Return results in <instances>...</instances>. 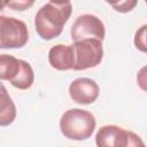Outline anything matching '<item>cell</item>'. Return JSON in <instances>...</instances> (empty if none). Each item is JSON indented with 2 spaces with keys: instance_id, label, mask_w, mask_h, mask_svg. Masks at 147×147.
<instances>
[{
  "instance_id": "obj_1",
  "label": "cell",
  "mask_w": 147,
  "mask_h": 147,
  "mask_svg": "<svg viewBox=\"0 0 147 147\" xmlns=\"http://www.w3.org/2000/svg\"><path fill=\"white\" fill-rule=\"evenodd\" d=\"M72 11L70 1H48L34 16V28L44 40H52L62 33L64 24Z\"/></svg>"
},
{
  "instance_id": "obj_2",
  "label": "cell",
  "mask_w": 147,
  "mask_h": 147,
  "mask_svg": "<svg viewBox=\"0 0 147 147\" xmlns=\"http://www.w3.org/2000/svg\"><path fill=\"white\" fill-rule=\"evenodd\" d=\"M96 126L94 115L85 109L74 108L67 110L60 119L61 133L70 140L88 139Z\"/></svg>"
},
{
  "instance_id": "obj_3",
  "label": "cell",
  "mask_w": 147,
  "mask_h": 147,
  "mask_svg": "<svg viewBox=\"0 0 147 147\" xmlns=\"http://www.w3.org/2000/svg\"><path fill=\"white\" fill-rule=\"evenodd\" d=\"M74 70H87L99 65L103 57L102 41L98 39H84L74 41Z\"/></svg>"
},
{
  "instance_id": "obj_4",
  "label": "cell",
  "mask_w": 147,
  "mask_h": 147,
  "mask_svg": "<svg viewBox=\"0 0 147 147\" xmlns=\"http://www.w3.org/2000/svg\"><path fill=\"white\" fill-rule=\"evenodd\" d=\"M28 40L29 31L23 21L0 15V48H22Z\"/></svg>"
},
{
  "instance_id": "obj_5",
  "label": "cell",
  "mask_w": 147,
  "mask_h": 147,
  "mask_svg": "<svg viewBox=\"0 0 147 147\" xmlns=\"http://www.w3.org/2000/svg\"><path fill=\"white\" fill-rule=\"evenodd\" d=\"M70 36L74 41L84 39H98L102 41L106 36L105 24L98 16L84 14L78 16L71 25Z\"/></svg>"
},
{
  "instance_id": "obj_6",
  "label": "cell",
  "mask_w": 147,
  "mask_h": 147,
  "mask_svg": "<svg viewBox=\"0 0 147 147\" xmlns=\"http://www.w3.org/2000/svg\"><path fill=\"white\" fill-rule=\"evenodd\" d=\"M100 93V87L95 80L86 77H79L71 82L69 85L70 98L79 105L93 103Z\"/></svg>"
},
{
  "instance_id": "obj_7",
  "label": "cell",
  "mask_w": 147,
  "mask_h": 147,
  "mask_svg": "<svg viewBox=\"0 0 147 147\" xmlns=\"http://www.w3.org/2000/svg\"><path fill=\"white\" fill-rule=\"evenodd\" d=\"M129 130L117 125H103L95 134L96 147H124Z\"/></svg>"
},
{
  "instance_id": "obj_8",
  "label": "cell",
  "mask_w": 147,
  "mask_h": 147,
  "mask_svg": "<svg viewBox=\"0 0 147 147\" xmlns=\"http://www.w3.org/2000/svg\"><path fill=\"white\" fill-rule=\"evenodd\" d=\"M48 62L52 68L64 71L74 68V53L71 45L57 44L48 52Z\"/></svg>"
},
{
  "instance_id": "obj_9",
  "label": "cell",
  "mask_w": 147,
  "mask_h": 147,
  "mask_svg": "<svg viewBox=\"0 0 147 147\" xmlns=\"http://www.w3.org/2000/svg\"><path fill=\"white\" fill-rule=\"evenodd\" d=\"M16 118V106L6 86L0 82V126L10 125Z\"/></svg>"
},
{
  "instance_id": "obj_10",
  "label": "cell",
  "mask_w": 147,
  "mask_h": 147,
  "mask_svg": "<svg viewBox=\"0 0 147 147\" xmlns=\"http://www.w3.org/2000/svg\"><path fill=\"white\" fill-rule=\"evenodd\" d=\"M34 82V72L30 63L24 60H20V71L16 77L9 83L18 90H28Z\"/></svg>"
},
{
  "instance_id": "obj_11",
  "label": "cell",
  "mask_w": 147,
  "mask_h": 147,
  "mask_svg": "<svg viewBox=\"0 0 147 147\" xmlns=\"http://www.w3.org/2000/svg\"><path fill=\"white\" fill-rule=\"evenodd\" d=\"M20 71V60L9 54L0 55V80H13Z\"/></svg>"
},
{
  "instance_id": "obj_12",
  "label": "cell",
  "mask_w": 147,
  "mask_h": 147,
  "mask_svg": "<svg viewBox=\"0 0 147 147\" xmlns=\"http://www.w3.org/2000/svg\"><path fill=\"white\" fill-rule=\"evenodd\" d=\"M146 25H142L137 32H136V36H134V45L136 47L146 53L147 52V46H146Z\"/></svg>"
},
{
  "instance_id": "obj_13",
  "label": "cell",
  "mask_w": 147,
  "mask_h": 147,
  "mask_svg": "<svg viewBox=\"0 0 147 147\" xmlns=\"http://www.w3.org/2000/svg\"><path fill=\"white\" fill-rule=\"evenodd\" d=\"M137 1L136 0H125V1H119V2H111L110 6L119 13H127L131 11L136 6H137Z\"/></svg>"
},
{
  "instance_id": "obj_14",
  "label": "cell",
  "mask_w": 147,
  "mask_h": 147,
  "mask_svg": "<svg viewBox=\"0 0 147 147\" xmlns=\"http://www.w3.org/2000/svg\"><path fill=\"white\" fill-rule=\"evenodd\" d=\"M124 147H146V145L137 133L129 131L127 132V139H126Z\"/></svg>"
},
{
  "instance_id": "obj_15",
  "label": "cell",
  "mask_w": 147,
  "mask_h": 147,
  "mask_svg": "<svg viewBox=\"0 0 147 147\" xmlns=\"http://www.w3.org/2000/svg\"><path fill=\"white\" fill-rule=\"evenodd\" d=\"M33 5V1H6V6L14 10H25Z\"/></svg>"
},
{
  "instance_id": "obj_16",
  "label": "cell",
  "mask_w": 147,
  "mask_h": 147,
  "mask_svg": "<svg viewBox=\"0 0 147 147\" xmlns=\"http://www.w3.org/2000/svg\"><path fill=\"white\" fill-rule=\"evenodd\" d=\"M5 6H6V1H3V2H2V1H0V10H1Z\"/></svg>"
}]
</instances>
